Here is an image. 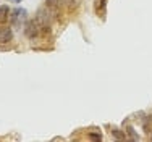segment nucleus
Returning a JSON list of instances; mask_svg holds the SVG:
<instances>
[{
    "label": "nucleus",
    "mask_w": 152,
    "mask_h": 142,
    "mask_svg": "<svg viewBox=\"0 0 152 142\" xmlns=\"http://www.w3.org/2000/svg\"><path fill=\"white\" fill-rule=\"evenodd\" d=\"M41 32H42V24L39 23L36 18H34V20H29L26 23V26H24V36H26V37H29V39L37 37Z\"/></svg>",
    "instance_id": "1"
},
{
    "label": "nucleus",
    "mask_w": 152,
    "mask_h": 142,
    "mask_svg": "<svg viewBox=\"0 0 152 142\" xmlns=\"http://www.w3.org/2000/svg\"><path fill=\"white\" fill-rule=\"evenodd\" d=\"M96 13H105V0H96Z\"/></svg>",
    "instance_id": "5"
},
{
    "label": "nucleus",
    "mask_w": 152,
    "mask_h": 142,
    "mask_svg": "<svg viewBox=\"0 0 152 142\" xmlns=\"http://www.w3.org/2000/svg\"><path fill=\"white\" fill-rule=\"evenodd\" d=\"M61 2H65L68 7H70V8H76V7L81 3V0H61Z\"/></svg>",
    "instance_id": "8"
},
{
    "label": "nucleus",
    "mask_w": 152,
    "mask_h": 142,
    "mask_svg": "<svg viewBox=\"0 0 152 142\" xmlns=\"http://www.w3.org/2000/svg\"><path fill=\"white\" fill-rule=\"evenodd\" d=\"M12 2H16L18 3V2H21V0H12Z\"/></svg>",
    "instance_id": "11"
},
{
    "label": "nucleus",
    "mask_w": 152,
    "mask_h": 142,
    "mask_svg": "<svg viewBox=\"0 0 152 142\" xmlns=\"http://www.w3.org/2000/svg\"><path fill=\"white\" fill-rule=\"evenodd\" d=\"M26 20H28V12L24 8H16L10 15V21H12V24L15 28H21L26 23Z\"/></svg>",
    "instance_id": "2"
},
{
    "label": "nucleus",
    "mask_w": 152,
    "mask_h": 142,
    "mask_svg": "<svg viewBox=\"0 0 152 142\" xmlns=\"http://www.w3.org/2000/svg\"><path fill=\"white\" fill-rule=\"evenodd\" d=\"M89 137H91L92 141H100V139H102L100 133H99V134H97V133H89Z\"/></svg>",
    "instance_id": "10"
},
{
    "label": "nucleus",
    "mask_w": 152,
    "mask_h": 142,
    "mask_svg": "<svg viewBox=\"0 0 152 142\" xmlns=\"http://www.w3.org/2000/svg\"><path fill=\"white\" fill-rule=\"evenodd\" d=\"M10 10H8V7L7 5H0V24H3L5 21H8V18H10Z\"/></svg>",
    "instance_id": "4"
},
{
    "label": "nucleus",
    "mask_w": 152,
    "mask_h": 142,
    "mask_svg": "<svg viewBox=\"0 0 152 142\" xmlns=\"http://www.w3.org/2000/svg\"><path fill=\"white\" fill-rule=\"evenodd\" d=\"M13 39V29L10 26L0 28V44H8Z\"/></svg>",
    "instance_id": "3"
},
{
    "label": "nucleus",
    "mask_w": 152,
    "mask_h": 142,
    "mask_svg": "<svg viewBox=\"0 0 152 142\" xmlns=\"http://www.w3.org/2000/svg\"><path fill=\"white\" fill-rule=\"evenodd\" d=\"M45 5L50 7V8H58L60 0H45Z\"/></svg>",
    "instance_id": "9"
},
{
    "label": "nucleus",
    "mask_w": 152,
    "mask_h": 142,
    "mask_svg": "<svg viewBox=\"0 0 152 142\" xmlns=\"http://www.w3.org/2000/svg\"><path fill=\"white\" fill-rule=\"evenodd\" d=\"M125 133L126 134H129V139H131V141H137V139H139V137H137L136 136V134H134V129H133V126H129V125H126L125 126Z\"/></svg>",
    "instance_id": "6"
},
{
    "label": "nucleus",
    "mask_w": 152,
    "mask_h": 142,
    "mask_svg": "<svg viewBox=\"0 0 152 142\" xmlns=\"http://www.w3.org/2000/svg\"><path fill=\"white\" fill-rule=\"evenodd\" d=\"M112 134H113L117 139H120V141H123V139H126V133H120V129H112Z\"/></svg>",
    "instance_id": "7"
}]
</instances>
